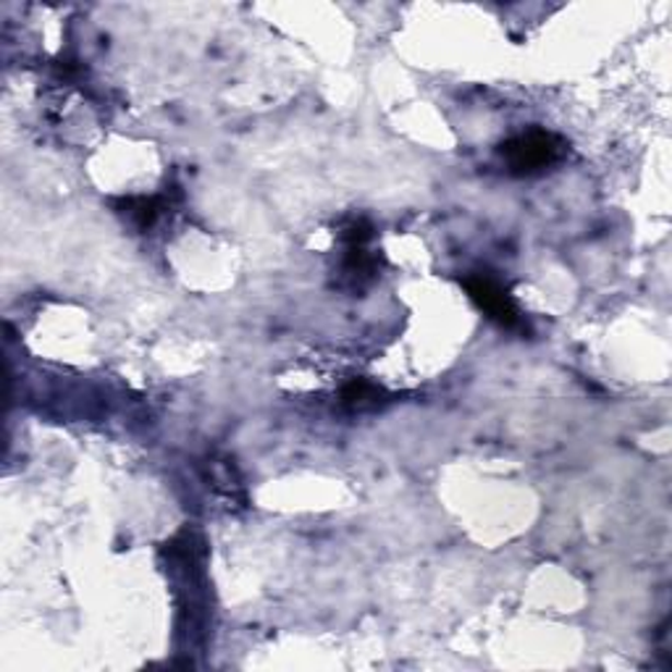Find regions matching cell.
<instances>
[{"label": "cell", "mask_w": 672, "mask_h": 672, "mask_svg": "<svg viewBox=\"0 0 672 672\" xmlns=\"http://www.w3.org/2000/svg\"><path fill=\"white\" fill-rule=\"evenodd\" d=\"M166 211V202L163 198H123L119 200V213L127 221H132L140 232L153 229L155 221L161 219V213Z\"/></svg>", "instance_id": "obj_3"}, {"label": "cell", "mask_w": 672, "mask_h": 672, "mask_svg": "<svg viewBox=\"0 0 672 672\" xmlns=\"http://www.w3.org/2000/svg\"><path fill=\"white\" fill-rule=\"evenodd\" d=\"M565 140L563 137L544 132V129H531L512 140L502 142L499 155L507 163L510 174L515 176H537L546 168H552L554 163L563 161L565 155Z\"/></svg>", "instance_id": "obj_1"}, {"label": "cell", "mask_w": 672, "mask_h": 672, "mask_svg": "<svg viewBox=\"0 0 672 672\" xmlns=\"http://www.w3.org/2000/svg\"><path fill=\"white\" fill-rule=\"evenodd\" d=\"M384 391L374 387V384L368 381H352L350 387H344L342 391V402L347 404V408H374V404H378V397H381Z\"/></svg>", "instance_id": "obj_4"}, {"label": "cell", "mask_w": 672, "mask_h": 672, "mask_svg": "<svg viewBox=\"0 0 672 672\" xmlns=\"http://www.w3.org/2000/svg\"><path fill=\"white\" fill-rule=\"evenodd\" d=\"M462 286H465L468 297H471L494 323H499L502 329H523V318H520L515 299L507 295V290H502V284L494 282L492 276L473 273V276L462 279Z\"/></svg>", "instance_id": "obj_2"}]
</instances>
